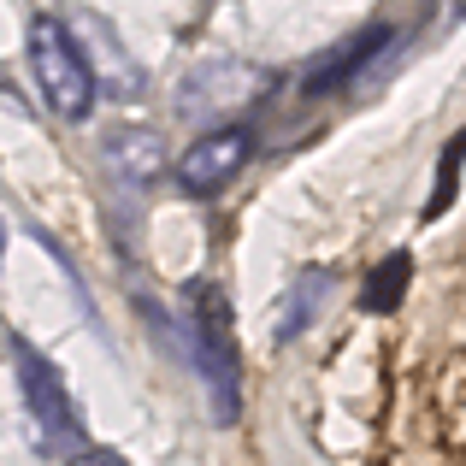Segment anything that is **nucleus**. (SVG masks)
<instances>
[{"instance_id":"obj_1","label":"nucleus","mask_w":466,"mask_h":466,"mask_svg":"<svg viewBox=\"0 0 466 466\" xmlns=\"http://www.w3.org/2000/svg\"><path fill=\"white\" fill-rule=\"evenodd\" d=\"M24 54H30V71H35V83H42L54 118H66V125L89 118V106H95V66H89V54H83L77 30H71L66 18H30Z\"/></svg>"},{"instance_id":"obj_2","label":"nucleus","mask_w":466,"mask_h":466,"mask_svg":"<svg viewBox=\"0 0 466 466\" xmlns=\"http://www.w3.org/2000/svg\"><path fill=\"white\" fill-rule=\"evenodd\" d=\"M195 366H201L207 401H213L218 425H237L242 408V354H237V330H230V308L218 289H195Z\"/></svg>"},{"instance_id":"obj_3","label":"nucleus","mask_w":466,"mask_h":466,"mask_svg":"<svg viewBox=\"0 0 466 466\" xmlns=\"http://www.w3.org/2000/svg\"><path fill=\"white\" fill-rule=\"evenodd\" d=\"M6 354H12V378H18V396H24V408H30V420H35L42 449H54V455H66V449L83 455V420H77V408H71L66 378L18 337L6 342Z\"/></svg>"},{"instance_id":"obj_4","label":"nucleus","mask_w":466,"mask_h":466,"mask_svg":"<svg viewBox=\"0 0 466 466\" xmlns=\"http://www.w3.org/2000/svg\"><path fill=\"white\" fill-rule=\"evenodd\" d=\"M254 159V130L248 125H225V130H207L201 142H189L177 171V189L183 195H218L242 177V166Z\"/></svg>"},{"instance_id":"obj_5","label":"nucleus","mask_w":466,"mask_h":466,"mask_svg":"<svg viewBox=\"0 0 466 466\" xmlns=\"http://www.w3.org/2000/svg\"><path fill=\"white\" fill-rule=\"evenodd\" d=\"M260 77L248 66H195L183 77V95H177V113L183 118H218V113H237L242 101H254Z\"/></svg>"},{"instance_id":"obj_6","label":"nucleus","mask_w":466,"mask_h":466,"mask_svg":"<svg viewBox=\"0 0 466 466\" xmlns=\"http://www.w3.org/2000/svg\"><path fill=\"white\" fill-rule=\"evenodd\" d=\"M384 42H390V24H372V30H360L354 42H342L337 54L313 59V71L301 77V89H308V95H330V89H342V83H349L360 66H372V59H378V47H384Z\"/></svg>"},{"instance_id":"obj_7","label":"nucleus","mask_w":466,"mask_h":466,"mask_svg":"<svg viewBox=\"0 0 466 466\" xmlns=\"http://www.w3.org/2000/svg\"><path fill=\"white\" fill-rule=\"evenodd\" d=\"M106 166L125 183H148L154 171L166 166V148H159V137H148V130H125V137L106 142Z\"/></svg>"},{"instance_id":"obj_8","label":"nucleus","mask_w":466,"mask_h":466,"mask_svg":"<svg viewBox=\"0 0 466 466\" xmlns=\"http://www.w3.org/2000/svg\"><path fill=\"white\" fill-rule=\"evenodd\" d=\"M330 284H337V278H330L325 266H313V272L289 289V296H284V319H278V342H296L301 330L313 325V319H319V301L330 296Z\"/></svg>"},{"instance_id":"obj_9","label":"nucleus","mask_w":466,"mask_h":466,"mask_svg":"<svg viewBox=\"0 0 466 466\" xmlns=\"http://www.w3.org/2000/svg\"><path fill=\"white\" fill-rule=\"evenodd\" d=\"M401 289H408V254H384V260L372 266V278H366V289H360V308L366 313H396Z\"/></svg>"},{"instance_id":"obj_10","label":"nucleus","mask_w":466,"mask_h":466,"mask_svg":"<svg viewBox=\"0 0 466 466\" xmlns=\"http://www.w3.org/2000/svg\"><path fill=\"white\" fill-rule=\"evenodd\" d=\"M461 154H466V130L455 142H449V154L437 159V189H431V201H425V218H443V207L455 201V171H461Z\"/></svg>"},{"instance_id":"obj_11","label":"nucleus","mask_w":466,"mask_h":466,"mask_svg":"<svg viewBox=\"0 0 466 466\" xmlns=\"http://www.w3.org/2000/svg\"><path fill=\"white\" fill-rule=\"evenodd\" d=\"M66 466H130V461L113 455V449H83V455H71Z\"/></svg>"}]
</instances>
